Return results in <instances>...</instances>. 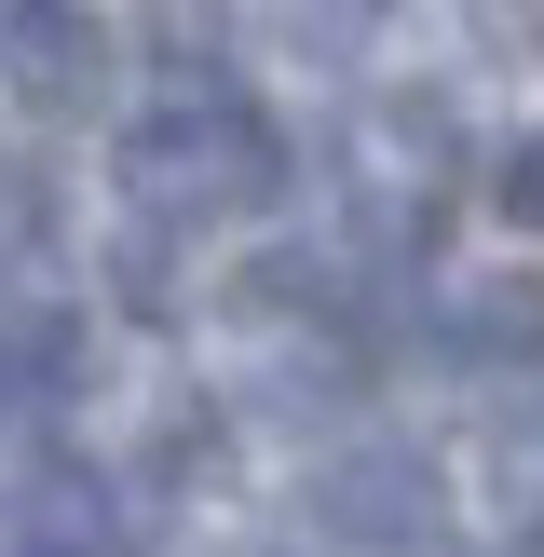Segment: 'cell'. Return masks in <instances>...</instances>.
I'll use <instances>...</instances> for the list:
<instances>
[{"mask_svg": "<svg viewBox=\"0 0 544 557\" xmlns=\"http://www.w3.org/2000/svg\"><path fill=\"white\" fill-rule=\"evenodd\" d=\"M0 557H136V504L82 462H41V476L0 504Z\"/></svg>", "mask_w": 544, "mask_h": 557, "instance_id": "obj_4", "label": "cell"}, {"mask_svg": "<svg viewBox=\"0 0 544 557\" xmlns=\"http://www.w3.org/2000/svg\"><path fill=\"white\" fill-rule=\"evenodd\" d=\"M136 462H150V490H190V476H218V408H205V395H177V408L150 422V449H136Z\"/></svg>", "mask_w": 544, "mask_h": 557, "instance_id": "obj_6", "label": "cell"}, {"mask_svg": "<svg viewBox=\"0 0 544 557\" xmlns=\"http://www.w3.org/2000/svg\"><path fill=\"white\" fill-rule=\"evenodd\" d=\"M449 354H477V368H517V354H544V272L462 286V299H449Z\"/></svg>", "mask_w": 544, "mask_h": 557, "instance_id": "obj_5", "label": "cell"}, {"mask_svg": "<svg viewBox=\"0 0 544 557\" xmlns=\"http://www.w3.org/2000/svg\"><path fill=\"white\" fill-rule=\"evenodd\" d=\"M531 557H544V544H531Z\"/></svg>", "mask_w": 544, "mask_h": 557, "instance_id": "obj_11", "label": "cell"}, {"mask_svg": "<svg viewBox=\"0 0 544 557\" xmlns=\"http://www.w3.org/2000/svg\"><path fill=\"white\" fill-rule=\"evenodd\" d=\"M299 504H313V544H354V557H435L449 544V476H435V449H408V435L326 449Z\"/></svg>", "mask_w": 544, "mask_h": 557, "instance_id": "obj_2", "label": "cell"}, {"mask_svg": "<svg viewBox=\"0 0 544 557\" xmlns=\"http://www.w3.org/2000/svg\"><path fill=\"white\" fill-rule=\"evenodd\" d=\"M341 408V368L326 354H286V368H259V422H326Z\"/></svg>", "mask_w": 544, "mask_h": 557, "instance_id": "obj_8", "label": "cell"}, {"mask_svg": "<svg viewBox=\"0 0 544 557\" xmlns=\"http://www.w3.org/2000/svg\"><path fill=\"white\" fill-rule=\"evenodd\" d=\"M462 14H477V41L504 54V69H531V54H544V0H462Z\"/></svg>", "mask_w": 544, "mask_h": 557, "instance_id": "obj_10", "label": "cell"}, {"mask_svg": "<svg viewBox=\"0 0 544 557\" xmlns=\"http://www.w3.org/2000/svg\"><path fill=\"white\" fill-rule=\"evenodd\" d=\"M0 82H14V109H41V123H82V109L109 96V27L82 14V0H0Z\"/></svg>", "mask_w": 544, "mask_h": 557, "instance_id": "obj_3", "label": "cell"}, {"mask_svg": "<svg viewBox=\"0 0 544 557\" xmlns=\"http://www.w3.org/2000/svg\"><path fill=\"white\" fill-rule=\"evenodd\" d=\"M490 218H517V232H544V123L517 136L504 163H490Z\"/></svg>", "mask_w": 544, "mask_h": 557, "instance_id": "obj_9", "label": "cell"}, {"mask_svg": "<svg viewBox=\"0 0 544 557\" xmlns=\"http://www.w3.org/2000/svg\"><path fill=\"white\" fill-rule=\"evenodd\" d=\"M381 14H395V0H272V27H286L299 54H368Z\"/></svg>", "mask_w": 544, "mask_h": 557, "instance_id": "obj_7", "label": "cell"}, {"mask_svg": "<svg viewBox=\"0 0 544 557\" xmlns=\"http://www.w3.org/2000/svg\"><path fill=\"white\" fill-rule=\"evenodd\" d=\"M123 190L177 232V218H245L286 190V136L259 123L245 96H218V82H190V96L136 109L123 123Z\"/></svg>", "mask_w": 544, "mask_h": 557, "instance_id": "obj_1", "label": "cell"}]
</instances>
